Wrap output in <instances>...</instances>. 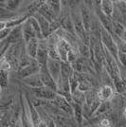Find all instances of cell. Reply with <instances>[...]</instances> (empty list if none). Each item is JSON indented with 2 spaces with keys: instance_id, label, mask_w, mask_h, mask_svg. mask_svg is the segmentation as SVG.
Wrapping results in <instances>:
<instances>
[{
  "instance_id": "obj_1",
  "label": "cell",
  "mask_w": 126,
  "mask_h": 127,
  "mask_svg": "<svg viewBox=\"0 0 126 127\" xmlns=\"http://www.w3.org/2000/svg\"><path fill=\"white\" fill-rule=\"evenodd\" d=\"M56 49L60 60L64 63L72 64L80 57L78 50L64 37H60V39L58 40Z\"/></svg>"
},
{
  "instance_id": "obj_2",
  "label": "cell",
  "mask_w": 126,
  "mask_h": 127,
  "mask_svg": "<svg viewBox=\"0 0 126 127\" xmlns=\"http://www.w3.org/2000/svg\"><path fill=\"white\" fill-rule=\"evenodd\" d=\"M24 97H25L27 111H28L30 119L33 124V127H47V122H45L44 119L40 116V114L38 112V108L34 105L33 101L31 100L29 92H24Z\"/></svg>"
},
{
  "instance_id": "obj_3",
  "label": "cell",
  "mask_w": 126,
  "mask_h": 127,
  "mask_svg": "<svg viewBox=\"0 0 126 127\" xmlns=\"http://www.w3.org/2000/svg\"><path fill=\"white\" fill-rule=\"evenodd\" d=\"M100 41L102 46L104 47L110 54L114 57V58L118 61V56H119V49H118V46L116 43L115 38L113 37V35L109 33L105 29L100 25Z\"/></svg>"
},
{
  "instance_id": "obj_4",
  "label": "cell",
  "mask_w": 126,
  "mask_h": 127,
  "mask_svg": "<svg viewBox=\"0 0 126 127\" xmlns=\"http://www.w3.org/2000/svg\"><path fill=\"white\" fill-rule=\"evenodd\" d=\"M100 3L101 1H95L94 8L93 11H95V14L98 18V21L100 22V25L103 29H105L107 32L111 33L114 36V32H113V20L112 18L108 17L107 15H105L102 12L101 9H100Z\"/></svg>"
},
{
  "instance_id": "obj_5",
  "label": "cell",
  "mask_w": 126,
  "mask_h": 127,
  "mask_svg": "<svg viewBox=\"0 0 126 127\" xmlns=\"http://www.w3.org/2000/svg\"><path fill=\"white\" fill-rule=\"evenodd\" d=\"M79 9L80 12H81V16H82V19H83V22H84V29H85L86 32L88 34H90V32H91L93 24H94L93 15H92V9L86 3V1L82 2V4H80Z\"/></svg>"
},
{
  "instance_id": "obj_6",
  "label": "cell",
  "mask_w": 126,
  "mask_h": 127,
  "mask_svg": "<svg viewBox=\"0 0 126 127\" xmlns=\"http://www.w3.org/2000/svg\"><path fill=\"white\" fill-rule=\"evenodd\" d=\"M30 90L36 99L43 100V101H52L53 100H55V98L58 95L55 91L49 89L46 86L39 87V88H30Z\"/></svg>"
},
{
  "instance_id": "obj_7",
  "label": "cell",
  "mask_w": 126,
  "mask_h": 127,
  "mask_svg": "<svg viewBox=\"0 0 126 127\" xmlns=\"http://www.w3.org/2000/svg\"><path fill=\"white\" fill-rule=\"evenodd\" d=\"M24 42V38H23V29L21 26H18L14 28L11 32V34L6 38L4 41L1 42V47L2 46H7V47H11V45H15L18 43Z\"/></svg>"
},
{
  "instance_id": "obj_8",
  "label": "cell",
  "mask_w": 126,
  "mask_h": 127,
  "mask_svg": "<svg viewBox=\"0 0 126 127\" xmlns=\"http://www.w3.org/2000/svg\"><path fill=\"white\" fill-rule=\"evenodd\" d=\"M48 58H49V56H48V44H47V39L40 40L39 48H38V52H37L36 57V61L39 64L40 67L47 65Z\"/></svg>"
},
{
  "instance_id": "obj_9",
  "label": "cell",
  "mask_w": 126,
  "mask_h": 127,
  "mask_svg": "<svg viewBox=\"0 0 126 127\" xmlns=\"http://www.w3.org/2000/svg\"><path fill=\"white\" fill-rule=\"evenodd\" d=\"M40 75L42 78V82L44 84V86H46L49 89L55 91L56 93H58L59 91V87H58V84L55 82V80L53 79V77L50 75L48 69H47V65L42 66L40 69Z\"/></svg>"
},
{
  "instance_id": "obj_10",
  "label": "cell",
  "mask_w": 126,
  "mask_h": 127,
  "mask_svg": "<svg viewBox=\"0 0 126 127\" xmlns=\"http://www.w3.org/2000/svg\"><path fill=\"white\" fill-rule=\"evenodd\" d=\"M31 14L26 12L25 14L23 15H20L16 18H13V19H11V20H1L0 22V30H3V29H14L16 27L21 26L23 25L25 22L31 17Z\"/></svg>"
},
{
  "instance_id": "obj_11",
  "label": "cell",
  "mask_w": 126,
  "mask_h": 127,
  "mask_svg": "<svg viewBox=\"0 0 126 127\" xmlns=\"http://www.w3.org/2000/svg\"><path fill=\"white\" fill-rule=\"evenodd\" d=\"M40 69H41V67H40L38 62H37L36 60H34L30 65H28L26 67L18 70L17 76H18V78L20 80H23V79H25V78L30 77V76H32V75H34V74L40 73Z\"/></svg>"
},
{
  "instance_id": "obj_12",
  "label": "cell",
  "mask_w": 126,
  "mask_h": 127,
  "mask_svg": "<svg viewBox=\"0 0 126 127\" xmlns=\"http://www.w3.org/2000/svg\"><path fill=\"white\" fill-rule=\"evenodd\" d=\"M47 69L49 71L50 75L55 80V82L58 84L60 76H61V69H62V61L61 60H56V59L48 58L47 61Z\"/></svg>"
},
{
  "instance_id": "obj_13",
  "label": "cell",
  "mask_w": 126,
  "mask_h": 127,
  "mask_svg": "<svg viewBox=\"0 0 126 127\" xmlns=\"http://www.w3.org/2000/svg\"><path fill=\"white\" fill-rule=\"evenodd\" d=\"M52 104L57 107L58 109L63 111L66 115H70V116H73V108L72 105L70 103V101H68L64 97L61 95H57V97L55 98V100H53Z\"/></svg>"
},
{
  "instance_id": "obj_14",
  "label": "cell",
  "mask_w": 126,
  "mask_h": 127,
  "mask_svg": "<svg viewBox=\"0 0 126 127\" xmlns=\"http://www.w3.org/2000/svg\"><path fill=\"white\" fill-rule=\"evenodd\" d=\"M33 17L36 19L38 23H39V26L41 28V31H42L43 36L44 39H47L52 33H51V23L47 20L45 17H43L41 14H39L38 12L33 14Z\"/></svg>"
},
{
  "instance_id": "obj_15",
  "label": "cell",
  "mask_w": 126,
  "mask_h": 127,
  "mask_svg": "<svg viewBox=\"0 0 126 127\" xmlns=\"http://www.w3.org/2000/svg\"><path fill=\"white\" fill-rule=\"evenodd\" d=\"M70 103H71L72 108H73V116L74 119H75V122H76V124L78 125V127H82L84 119V107L81 103L75 101L74 100L70 101Z\"/></svg>"
},
{
  "instance_id": "obj_16",
  "label": "cell",
  "mask_w": 126,
  "mask_h": 127,
  "mask_svg": "<svg viewBox=\"0 0 126 127\" xmlns=\"http://www.w3.org/2000/svg\"><path fill=\"white\" fill-rule=\"evenodd\" d=\"M115 91L112 85H104L98 90V98L101 101H111L114 99Z\"/></svg>"
},
{
  "instance_id": "obj_17",
  "label": "cell",
  "mask_w": 126,
  "mask_h": 127,
  "mask_svg": "<svg viewBox=\"0 0 126 127\" xmlns=\"http://www.w3.org/2000/svg\"><path fill=\"white\" fill-rule=\"evenodd\" d=\"M21 81L22 84L24 85H26V86H28L29 88H39V87H43L44 86L40 73L30 76V77L25 78V79L21 80Z\"/></svg>"
},
{
  "instance_id": "obj_18",
  "label": "cell",
  "mask_w": 126,
  "mask_h": 127,
  "mask_svg": "<svg viewBox=\"0 0 126 127\" xmlns=\"http://www.w3.org/2000/svg\"><path fill=\"white\" fill-rule=\"evenodd\" d=\"M39 42L40 40L38 38H33L32 40H30L29 42L25 43V50L26 53L32 59L36 60L37 52H38V48H39Z\"/></svg>"
},
{
  "instance_id": "obj_19",
  "label": "cell",
  "mask_w": 126,
  "mask_h": 127,
  "mask_svg": "<svg viewBox=\"0 0 126 127\" xmlns=\"http://www.w3.org/2000/svg\"><path fill=\"white\" fill-rule=\"evenodd\" d=\"M39 14H41L43 17H45L47 20L50 22V23H54L58 19V17L56 16V14L53 12V11L50 9V7L48 6V4L47 3V1H45L43 3V5L39 8V10L37 11Z\"/></svg>"
},
{
  "instance_id": "obj_20",
  "label": "cell",
  "mask_w": 126,
  "mask_h": 127,
  "mask_svg": "<svg viewBox=\"0 0 126 127\" xmlns=\"http://www.w3.org/2000/svg\"><path fill=\"white\" fill-rule=\"evenodd\" d=\"M22 29H23V38H24L25 43L29 42L30 40H32L33 38H37L36 32L33 29L31 22L29 21V19L22 25Z\"/></svg>"
},
{
  "instance_id": "obj_21",
  "label": "cell",
  "mask_w": 126,
  "mask_h": 127,
  "mask_svg": "<svg viewBox=\"0 0 126 127\" xmlns=\"http://www.w3.org/2000/svg\"><path fill=\"white\" fill-rule=\"evenodd\" d=\"M77 50H78L80 57L84 58V60H91V50H90L89 45H87V44L81 41L78 44Z\"/></svg>"
},
{
  "instance_id": "obj_22",
  "label": "cell",
  "mask_w": 126,
  "mask_h": 127,
  "mask_svg": "<svg viewBox=\"0 0 126 127\" xmlns=\"http://www.w3.org/2000/svg\"><path fill=\"white\" fill-rule=\"evenodd\" d=\"M100 9L102 12L104 13L105 15H107L108 17L112 18L113 14H114V1L111 0H102L100 3Z\"/></svg>"
},
{
  "instance_id": "obj_23",
  "label": "cell",
  "mask_w": 126,
  "mask_h": 127,
  "mask_svg": "<svg viewBox=\"0 0 126 127\" xmlns=\"http://www.w3.org/2000/svg\"><path fill=\"white\" fill-rule=\"evenodd\" d=\"M21 0H7V1H1L0 2V8L6 9L10 11H14L17 8L21 5Z\"/></svg>"
},
{
  "instance_id": "obj_24",
  "label": "cell",
  "mask_w": 126,
  "mask_h": 127,
  "mask_svg": "<svg viewBox=\"0 0 126 127\" xmlns=\"http://www.w3.org/2000/svg\"><path fill=\"white\" fill-rule=\"evenodd\" d=\"M126 31V26L121 22H118L113 20V32H114V36L119 38H122L124 32ZM113 36V37H114Z\"/></svg>"
},
{
  "instance_id": "obj_25",
  "label": "cell",
  "mask_w": 126,
  "mask_h": 127,
  "mask_svg": "<svg viewBox=\"0 0 126 127\" xmlns=\"http://www.w3.org/2000/svg\"><path fill=\"white\" fill-rule=\"evenodd\" d=\"M112 108V103L111 101H101L100 104L99 105L98 109L96 110V112L94 113L93 117H98V116H102L103 114L107 113L108 111H110Z\"/></svg>"
},
{
  "instance_id": "obj_26",
  "label": "cell",
  "mask_w": 126,
  "mask_h": 127,
  "mask_svg": "<svg viewBox=\"0 0 126 127\" xmlns=\"http://www.w3.org/2000/svg\"><path fill=\"white\" fill-rule=\"evenodd\" d=\"M48 6L50 7V9L53 11V12L56 14L57 17L61 15L62 13V3L63 1H59V0H49L47 1Z\"/></svg>"
},
{
  "instance_id": "obj_27",
  "label": "cell",
  "mask_w": 126,
  "mask_h": 127,
  "mask_svg": "<svg viewBox=\"0 0 126 127\" xmlns=\"http://www.w3.org/2000/svg\"><path fill=\"white\" fill-rule=\"evenodd\" d=\"M29 21L31 22V24L32 25L33 29L35 30L36 34H37V38H38L39 40H43V39H44V36H43L42 31H41V28H40V26H39V23H38V21H37V20L34 18V17H33V16H31V17L29 18Z\"/></svg>"
},
{
  "instance_id": "obj_28",
  "label": "cell",
  "mask_w": 126,
  "mask_h": 127,
  "mask_svg": "<svg viewBox=\"0 0 126 127\" xmlns=\"http://www.w3.org/2000/svg\"><path fill=\"white\" fill-rule=\"evenodd\" d=\"M96 125L98 127H113L114 121L110 118H102L97 122Z\"/></svg>"
},
{
  "instance_id": "obj_29",
  "label": "cell",
  "mask_w": 126,
  "mask_h": 127,
  "mask_svg": "<svg viewBox=\"0 0 126 127\" xmlns=\"http://www.w3.org/2000/svg\"><path fill=\"white\" fill-rule=\"evenodd\" d=\"M0 83H1V88L5 89L9 84V72L1 70V75H0Z\"/></svg>"
},
{
  "instance_id": "obj_30",
  "label": "cell",
  "mask_w": 126,
  "mask_h": 127,
  "mask_svg": "<svg viewBox=\"0 0 126 127\" xmlns=\"http://www.w3.org/2000/svg\"><path fill=\"white\" fill-rule=\"evenodd\" d=\"M0 65H1V70H4V71H7V72H10L13 69L11 64L6 59V57H1Z\"/></svg>"
},
{
  "instance_id": "obj_31",
  "label": "cell",
  "mask_w": 126,
  "mask_h": 127,
  "mask_svg": "<svg viewBox=\"0 0 126 127\" xmlns=\"http://www.w3.org/2000/svg\"><path fill=\"white\" fill-rule=\"evenodd\" d=\"M12 30H13V29H8V28L3 29V30H0V40H1V42L4 41L6 38L11 34V32H12Z\"/></svg>"
},
{
  "instance_id": "obj_32",
  "label": "cell",
  "mask_w": 126,
  "mask_h": 127,
  "mask_svg": "<svg viewBox=\"0 0 126 127\" xmlns=\"http://www.w3.org/2000/svg\"><path fill=\"white\" fill-rule=\"evenodd\" d=\"M122 117H123L124 120H126V106L123 108V110H122Z\"/></svg>"
},
{
  "instance_id": "obj_33",
  "label": "cell",
  "mask_w": 126,
  "mask_h": 127,
  "mask_svg": "<svg viewBox=\"0 0 126 127\" xmlns=\"http://www.w3.org/2000/svg\"><path fill=\"white\" fill-rule=\"evenodd\" d=\"M122 40H124L126 42V31H125V32H124V34H123V36H122V38H121Z\"/></svg>"
},
{
  "instance_id": "obj_34",
  "label": "cell",
  "mask_w": 126,
  "mask_h": 127,
  "mask_svg": "<svg viewBox=\"0 0 126 127\" xmlns=\"http://www.w3.org/2000/svg\"><path fill=\"white\" fill-rule=\"evenodd\" d=\"M121 127H126V124H124V125H122Z\"/></svg>"
}]
</instances>
